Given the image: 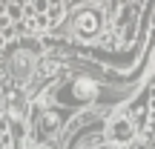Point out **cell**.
<instances>
[{
    "instance_id": "1",
    "label": "cell",
    "mask_w": 155,
    "mask_h": 149,
    "mask_svg": "<svg viewBox=\"0 0 155 149\" xmlns=\"http://www.w3.org/2000/svg\"><path fill=\"white\" fill-rule=\"evenodd\" d=\"M132 135H135V129H132V123H129L127 118H115V121L109 123V141L112 144H127Z\"/></svg>"
},
{
    "instance_id": "2",
    "label": "cell",
    "mask_w": 155,
    "mask_h": 149,
    "mask_svg": "<svg viewBox=\"0 0 155 149\" xmlns=\"http://www.w3.org/2000/svg\"><path fill=\"white\" fill-rule=\"evenodd\" d=\"M78 32H81L83 37H86V34H95V32H98V15H81Z\"/></svg>"
},
{
    "instance_id": "3",
    "label": "cell",
    "mask_w": 155,
    "mask_h": 149,
    "mask_svg": "<svg viewBox=\"0 0 155 149\" xmlns=\"http://www.w3.org/2000/svg\"><path fill=\"white\" fill-rule=\"evenodd\" d=\"M46 17H49V23H58L61 20V6H49V15Z\"/></svg>"
},
{
    "instance_id": "4",
    "label": "cell",
    "mask_w": 155,
    "mask_h": 149,
    "mask_svg": "<svg viewBox=\"0 0 155 149\" xmlns=\"http://www.w3.org/2000/svg\"><path fill=\"white\" fill-rule=\"evenodd\" d=\"M6 11H9V17H20V15H23V9H20L17 3H9V9H6Z\"/></svg>"
},
{
    "instance_id": "5",
    "label": "cell",
    "mask_w": 155,
    "mask_h": 149,
    "mask_svg": "<svg viewBox=\"0 0 155 149\" xmlns=\"http://www.w3.org/2000/svg\"><path fill=\"white\" fill-rule=\"evenodd\" d=\"M104 149H112V146H104Z\"/></svg>"
}]
</instances>
